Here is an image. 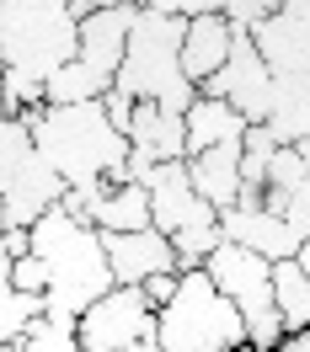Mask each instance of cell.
<instances>
[{"label":"cell","mask_w":310,"mask_h":352,"mask_svg":"<svg viewBox=\"0 0 310 352\" xmlns=\"http://www.w3.org/2000/svg\"><path fill=\"white\" fill-rule=\"evenodd\" d=\"M294 150H300V160H305V171H310V144H294Z\"/></svg>","instance_id":"cell-34"},{"label":"cell","mask_w":310,"mask_h":352,"mask_svg":"<svg viewBox=\"0 0 310 352\" xmlns=\"http://www.w3.org/2000/svg\"><path fill=\"white\" fill-rule=\"evenodd\" d=\"M251 43L262 54V65L273 69V80L310 91V0H284L278 16H267Z\"/></svg>","instance_id":"cell-10"},{"label":"cell","mask_w":310,"mask_h":352,"mask_svg":"<svg viewBox=\"0 0 310 352\" xmlns=\"http://www.w3.org/2000/svg\"><path fill=\"white\" fill-rule=\"evenodd\" d=\"M230 43H236V27L225 22L220 11L187 16V27H182V75H187L193 86L214 80L220 65L230 59Z\"/></svg>","instance_id":"cell-16"},{"label":"cell","mask_w":310,"mask_h":352,"mask_svg":"<svg viewBox=\"0 0 310 352\" xmlns=\"http://www.w3.org/2000/svg\"><path fill=\"white\" fill-rule=\"evenodd\" d=\"M220 235L230 245H246V251L267 256V262L300 256V235H294L273 208H262V203H236V208H225L220 214Z\"/></svg>","instance_id":"cell-13"},{"label":"cell","mask_w":310,"mask_h":352,"mask_svg":"<svg viewBox=\"0 0 310 352\" xmlns=\"http://www.w3.org/2000/svg\"><path fill=\"white\" fill-rule=\"evenodd\" d=\"M139 11H166V16H203V11H220L225 0H134Z\"/></svg>","instance_id":"cell-24"},{"label":"cell","mask_w":310,"mask_h":352,"mask_svg":"<svg viewBox=\"0 0 310 352\" xmlns=\"http://www.w3.org/2000/svg\"><path fill=\"white\" fill-rule=\"evenodd\" d=\"M273 155H278L273 129H267V123H246V133H241V182H246V187H262Z\"/></svg>","instance_id":"cell-22"},{"label":"cell","mask_w":310,"mask_h":352,"mask_svg":"<svg viewBox=\"0 0 310 352\" xmlns=\"http://www.w3.org/2000/svg\"><path fill=\"white\" fill-rule=\"evenodd\" d=\"M11 283L22 288V294H43V262H38V256L11 262Z\"/></svg>","instance_id":"cell-25"},{"label":"cell","mask_w":310,"mask_h":352,"mask_svg":"<svg viewBox=\"0 0 310 352\" xmlns=\"http://www.w3.org/2000/svg\"><path fill=\"white\" fill-rule=\"evenodd\" d=\"M182 129H187V155H198V150H214V144L241 139L246 118L230 107V102H214V96H203V91H198V102L182 112Z\"/></svg>","instance_id":"cell-17"},{"label":"cell","mask_w":310,"mask_h":352,"mask_svg":"<svg viewBox=\"0 0 310 352\" xmlns=\"http://www.w3.org/2000/svg\"><path fill=\"white\" fill-rule=\"evenodd\" d=\"M139 187L150 192V230H161L166 241L182 230H203V224H220V214L193 192L187 182V160H161L139 176Z\"/></svg>","instance_id":"cell-11"},{"label":"cell","mask_w":310,"mask_h":352,"mask_svg":"<svg viewBox=\"0 0 310 352\" xmlns=\"http://www.w3.org/2000/svg\"><path fill=\"white\" fill-rule=\"evenodd\" d=\"M81 16L70 0H0V65H6V107H43V80L75 59Z\"/></svg>","instance_id":"cell-1"},{"label":"cell","mask_w":310,"mask_h":352,"mask_svg":"<svg viewBox=\"0 0 310 352\" xmlns=\"http://www.w3.org/2000/svg\"><path fill=\"white\" fill-rule=\"evenodd\" d=\"M155 342H161V352H241L246 326L236 305L209 283V272L187 267V272H177L172 305L155 309Z\"/></svg>","instance_id":"cell-5"},{"label":"cell","mask_w":310,"mask_h":352,"mask_svg":"<svg viewBox=\"0 0 310 352\" xmlns=\"http://www.w3.org/2000/svg\"><path fill=\"white\" fill-rule=\"evenodd\" d=\"M75 336H81V352H123V347H134V342L155 336V309L139 288L112 283L107 294L75 320Z\"/></svg>","instance_id":"cell-8"},{"label":"cell","mask_w":310,"mask_h":352,"mask_svg":"<svg viewBox=\"0 0 310 352\" xmlns=\"http://www.w3.org/2000/svg\"><path fill=\"white\" fill-rule=\"evenodd\" d=\"M0 352H27L22 342H0Z\"/></svg>","instance_id":"cell-33"},{"label":"cell","mask_w":310,"mask_h":352,"mask_svg":"<svg viewBox=\"0 0 310 352\" xmlns=\"http://www.w3.org/2000/svg\"><path fill=\"white\" fill-rule=\"evenodd\" d=\"M139 294L150 299V309L172 305V294H177V272H155V278H145V283H139Z\"/></svg>","instance_id":"cell-26"},{"label":"cell","mask_w":310,"mask_h":352,"mask_svg":"<svg viewBox=\"0 0 310 352\" xmlns=\"http://www.w3.org/2000/svg\"><path fill=\"white\" fill-rule=\"evenodd\" d=\"M102 251H107L112 283H129V288H139L155 272H177V251H172V241L161 230H123V235L107 230Z\"/></svg>","instance_id":"cell-14"},{"label":"cell","mask_w":310,"mask_h":352,"mask_svg":"<svg viewBox=\"0 0 310 352\" xmlns=\"http://www.w3.org/2000/svg\"><path fill=\"white\" fill-rule=\"evenodd\" d=\"M187 182H193V192H198L214 214L236 208V203H241V187H246L241 182V139L187 155Z\"/></svg>","instance_id":"cell-15"},{"label":"cell","mask_w":310,"mask_h":352,"mask_svg":"<svg viewBox=\"0 0 310 352\" xmlns=\"http://www.w3.org/2000/svg\"><path fill=\"white\" fill-rule=\"evenodd\" d=\"M294 262H300V272L310 278V241H300V256H294Z\"/></svg>","instance_id":"cell-31"},{"label":"cell","mask_w":310,"mask_h":352,"mask_svg":"<svg viewBox=\"0 0 310 352\" xmlns=\"http://www.w3.org/2000/svg\"><path fill=\"white\" fill-rule=\"evenodd\" d=\"M0 251H6L11 262L32 256V230H0Z\"/></svg>","instance_id":"cell-28"},{"label":"cell","mask_w":310,"mask_h":352,"mask_svg":"<svg viewBox=\"0 0 310 352\" xmlns=\"http://www.w3.org/2000/svg\"><path fill=\"white\" fill-rule=\"evenodd\" d=\"M43 315V294H22L11 283V256L0 251V342H22V331Z\"/></svg>","instance_id":"cell-20"},{"label":"cell","mask_w":310,"mask_h":352,"mask_svg":"<svg viewBox=\"0 0 310 352\" xmlns=\"http://www.w3.org/2000/svg\"><path fill=\"white\" fill-rule=\"evenodd\" d=\"M0 118H11V107H6V65H0Z\"/></svg>","instance_id":"cell-32"},{"label":"cell","mask_w":310,"mask_h":352,"mask_svg":"<svg viewBox=\"0 0 310 352\" xmlns=\"http://www.w3.org/2000/svg\"><path fill=\"white\" fill-rule=\"evenodd\" d=\"M27 230H32V256L43 262V315H70V320H81V315L112 288L102 230L70 219L59 203L48 208L43 219H32Z\"/></svg>","instance_id":"cell-3"},{"label":"cell","mask_w":310,"mask_h":352,"mask_svg":"<svg viewBox=\"0 0 310 352\" xmlns=\"http://www.w3.org/2000/svg\"><path fill=\"white\" fill-rule=\"evenodd\" d=\"M161 160H187V129L177 112H161L150 102H134V123H129V182L161 166Z\"/></svg>","instance_id":"cell-12"},{"label":"cell","mask_w":310,"mask_h":352,"mask_svg":"<svg viewBox=\"0 0 310 352\" xmlns=\"http://www.w3.org/2000/svg\"><path fill=\"white\" fill-rule=\"evenodd\" d=\"M278 6H284V0H225L220 16L236 27V32H257L267 16H278Z\"/></svg>","instance_id":"cell-23"},{"label":"cell","mask_w":310,"mask_h":352,"mask_svg":"<svg viewBox=\"0 0 310 352\" xmlns=\"http://www.w3.org/2000/svg\"><path fill=\"white\" fill-rule=\"evenodd\" d=\"M32 133V144L65 187L96 192L107 182H129V133L107 123L102 102H75V107H32L17 112Z\"/></svg>","instance_id":"cell-2"},{"label":"cell","mask_w":310,"mask_h":352,"mask_svg":"<svg viewBox=\"0 0 310 352\" xmlns=\"http://www.w3.org/2000/svg\"><path fill=\"white\" fill-rule=\"evenodd\" d=\"M118 6H134V0H70L75 16H96V11H118Z\"/></svg>","instance_id":"cell-29"},{"label":"cell","mask_w":310,"mask_h":352,"mask_svg":"<svg viewBox=\"0 0 310 352\" xmlns=\"http://www.w3.org/2000/svg\"><path fill=\"white\" fill-rule=\"evenodd\" d=\"M273 352H310V331H284V342Z\"/></svg>","instance_id":"cell-30"},{"label":"cell","mask_w":310,"mask_h":352,"mask_svg":"<svg viewBox=\"0 0 310 352\" xmlns=\"http://www.w3.org/2000/svg\"><path fill=\"white\" fill-rule=\"evenodd\" d=\"M27 352H81V336H75V320L70 315H38L32 326L22 331Z\"/></svg>","instance_id":"cell-21"},{"label":"cell","mask_w":310,"mask_h":352,"mask_svg":"<svg viewBox=\"0 0 310 352\" xmlns=\"http://www.w3.org/2000/svg\"><path fill=\"white\" fill-rule=\"evenodd\" d=\"M65 198V182L48 166L22 118H0V224L27 230Z\"/></svg>","instance_id":"cell-7"},{"label":"cell","mask_w":310,"mask_h":352,"mask_svg":"<svg viewBox=\"0 0 310 352\" xmlns=\"http://www.w3.org/2000/svg\"><path fill=\"white\" fill-rule=\"evenodd\" d=\"M102 112H107V123H112L118 133H129V123H134V102L123 96V91H107V96H102Z\"/></svg>","instance_id":"cell-27"},{"label":"cell","mask_w":310,"mask_h":352,"mask_svg":"<svg viewBox=\"0 0 310 352\" xmlns=\"http://www.w3.org/2000/svg\"><path fill=\"white\" fill-rule=\"evenodd\" d=\"M0 230H6V224H0Z\"/></svg>","instance_id":"cell-35"},{"label":"cell","mask_w":310,"mask_h":352,"mask_svg":"<svg viewBox=\"0 0 310 352\" xmlns=\"http://www.w3.org/2000/svg\"><path fill=\"white\" fill-rule=\"evenodd\" d=\"M198 91H203V96H214V102H230L246 123H267V107H273V69L262 65V54H257V43H251V32H236L230 59H225L220 75L203 80Z\"/></svg>","instance_id":"cell-9"},{"label":"cell","mask_w":310,"mask_h":352,"mask_svg":"<svg viewBox=\"0 0 310 352\" xmlns=\"http://www.w3.org/2000/svg\"><path fill=\"white\" fill-rule=\"evenodd\" d=\"M273 305L284 331H310V278L300 272V262H273Z\"/></svg>","instance_id":"cell-19"},{"label":"cell","mask_w":310,"mask_h":352,"mask_svg":"<svg viewBox=\"0 0 310 352\" xmlns=\"http://www.w3.org/2000/svg\"><path fill=\"white\" fill-rule=\"evenodd\" d=\"M203 272H209V283L236 305V315H241V326H246V347L251 352H273L278 342H284V320H278V305H273V262H267V256L246 251V245L220 241L214 251H209Z\"/></svg>","instance_id":"cell-6"},{"label":"cell","mask_w":310,"mask_h":352,"mask_svg":"<svg viewBox=\"0 0 310 352\" xmlns=\"http://www.w3.org/2000/svg\"><path fill=\"white\" fill-rule=\"evenodd\" d=\"M267 129H273V139H278V144H310V91L273 80Z\"/></svg>","instance_id":"cell-18"},{"label":"cell","mask_w":310,"mask_h":352,"mask_svg":"<svg viewBox=\"0 0 310 352\" xmlns=\"http://www.w3.org/2000/svg\"><path fill=\"white\" fill-rule=\"evenodd\" d=\"M182 27H187V16H166V11H139L134 6L129 48H123L112 91H123L129 102H150V107L182 118L198 102V86L182 75Z\"/></svg>","instance_id":"cell-4"}]
</instances>
